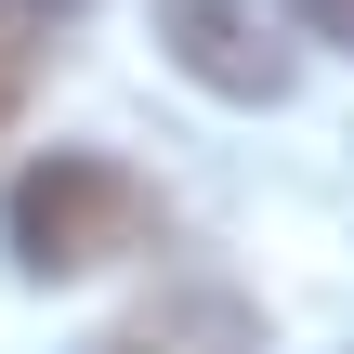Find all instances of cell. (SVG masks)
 Masks as SVG:
<instances>
[{
    "instance_id": "obj_5",
    "label": "cell",
    "mask_w": 354,
    "mask_h": 354,
    "mask_svg": "<svg viewBox=\"0 0 354 354\" xmlns=\"http://www.w3.org/2000/svg\"><path fill=\"white\" fill-rule=\"evenodd\" d=\"M26 105V39H13V13H0V118Z\"/></svg>"
},
{
    "instance_id": "obj_4",
    "label": "cell",
    "mask_w": 354,
    "mask_h": 354,
    "mask_svg": "<svg viewBox=\"0 0 354 354\" xmlns=\"http://www.w3.org/2000/svg\"><path fill=\"white\" fill-rule=\"evenodd\" d=\"M302 13V39H328V53H354V0H289Z\"/></svg>"
},
{
    "instance_id": "obj_6",
    "label": "cell",
    "mask_w": 354,
    "mask_h": 354,
    "mask_svg": "<svg viewBox=\"0 0 354 354\" xmlns=\"http://www.w3.org/2000/svg\"><path fill=\"white\" fill-rule=\"evenodd\" d=\"M13 13H79V0H13Z\"/></svg>"
},
{
    "instance_id": "obj_2",
    "label": "cell",
    "mask_w": 354,
    "mask_h": 354,
    "mask_svg": "<svg viewBox=\"0 0 354 354\" xmlns=\"http://www.w3.org/2000/svg\"><path fill=\"white\" fill-rule=\"evenodd\" d=\"M158 39H171V66H184L197 92H223V105H276V92H289V39H263L250 0H158Z\"/></svg>"
},
{
    "instance_id": "obj_3",
    "label": "cell",
    "mask_w": 354,
    "mask_h": 354,
    "mask_svg": "<svg viewBox=\"0 0 354 354\" xmlns=\"http://www.w3.org/2000/svg\"><path fill=\"white\" fill-rule=\"evenodd\" d=\"M105 354H263V315H250L223 276H184V289H158Z\"/></svg>"
},
{
    "instance_id": "obj_1",
    "label": "cell",
    "mask_w": 354,
    "mask_h": 354,
    "mask_svg": "<svg viewBox=\"0 0 354 354\" xmlns=\"http://www.w3.org/2000/svg\"><path fill=\"white\" fill-rule=\"evenodd\" d=\"M0 236H13V263H26V276H92V263H118V250H145V236H158V197H145L118 158L53 145V158L13 184Z\"/></svg>"
}]
</instances>
